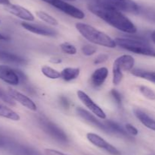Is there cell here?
<instances>
[{"label": "cell", "mask_w": 155, "mask_h": 155, "mask_svg": "<svg viewBox=\"0 0 155 155\" xmlns=\"http://www.w3.org/2000/svg\"><path fill=\"white\" fill-rule=\"evenodd\" d=\"M88 9L92 14L120 31L127 33L137 32L136 25L122 12L96 2L88 5Z\"/></svg>", "instance_id": "6da1fadb"}, {"label": "cell", "mask_w": 155, "mask_h": 155, "mask_svg": "<svg viewBox=\"0 0 155 155\" xmlns=\"http://www.w3.org/2000/svg\"><path fill=\"white\" fill-rule=\"evenodd\" d=\"M76 28L85 39L92 43L111 49L117 46L115 40L93 26L85 23H77Z\"/></svg>", "instance_id": "7a4b0ae2"}, {"label": "cell", "mask_w": 155, "mask_h": 155, "mask_svg": "<svg viewBox=\"0 0 155 155\" xmlns=\"http://www.w3.org/2000/svg\"><path fill=\"white\" fill-rule=\"evenodd\" d=\"M117 46L136 54L155 57V48L149 43L143 40L117 37L115 39Z\"/></svg>", "instance_id": "3957f363"}, {"label": "cell", "mask_w": 155, "mask_h": 155, "mask_svg": "<svg viewBox=\"0 0 155 155\" xmlns=\"http://www.w3.org/2000/svg\"><path fill=\"white\" fill-rule=\"evenodd\" d=\"M135 65V59L130 55H122L115 59L113 64V80L115 82L122 81L124 71H130Z\"/></svg>", "instance_id": "277c9868"}, {"label": "cell", "mask_w": 155, "mask_h": 155, "mask_svg": "<svg viewBox=\"0 0 155 155\" xmlns=\"http://www.w3.org/2000/svg\"><path fill=\"white\" fill-rule=\"evenodd\" d=\"M94 1H95L94 2L113 8L120 12L132 14H138L139 12V6L133 0H94Z\"/></svg>", "instance_id": "5b68a950"}, {"label": "cell", "mask_w": 155, "mask_h": 155, "mask_svg": "<svg viewBox=\"0 0 155 155\" xmlns=\"http://www.w3.org/2000/svg\"><path fill=\"white\" fill-rule=\"evenodd\" d=\"M74 18L82 20L85 18L84 12L64 0H42Z\"/></svg>", "instance_id": "8992f818"}, {"label": "cell", "mask_w": 155, "mask_h": 155, "mask_svg": "<svg viewBox=\"0 0 155 155\" xmlns=\"http://www.w3.org/2000/svg\"><path fill=\"white\" fill-rule=\"evenodd\" d=\"M77 97L80 99V101L84 104V106L86 108L89 109L92 113L97 117H98L101 119H106V114L104 112L102 109L96 103L94 102V100L86 94L84 91L79 90L77 92Z\"/></svg>", "instance_id": "52a82bcc"}, {"label": "cell", "mask_w": 155, "mask_h": 155, "mask_svg": "<svg viewBox=\"0 0 155 155\" xmlns=\"http://www.w3.org/2000/svg\"><path fill=\"white\" fill-rule=\"evenodd\" d=\"M86 138L89 140L90 143H92L93 145L96 146V147H99L101 149H104L106 151L108 152L109 153L112 155H121L120 152L119 151L118 149H117L114 146L110 144V143L107 142V141L101 138L100 135H96L95 133H89L86 135Z\"/></svg>", "instance_id": "ba28073f"}, {"label": "cell", "mask_w": 155, "mask_h": 155, "mask_svg": "<svg viewBox=\"0 0 155 155\" xmlns=\"http://www.w3.org/2000/svg\"><path fill=\"white\" fill-rule=\"evenodd\" d=\"M21 75L16 70L5 65H0V80L11 85L19 84Z\"/></svg>", "instance_id": "9c48e42d"}, {"label": "cell", "mask_w": 155, "mask_h": 155, "mask_svg": "<svg viewBox=\"0 0 155 155\" xmlns=\"http://www.w3.org/2000/svg\"><path fill=\"white\" fill-rule=\"evenodd\" d=\"M9 96L13 99L15 101L21 103L23 106L26 107L27 109H30L31 111H36L37 110V106H36V103L27 96L24 95L22 93L19 92V91H16L12 88H8V91Z\"/></svg>", "instance_id": "30bf717a"}, {"label": "cell", "mask_w": 155, "mask_h": 155, "mask_svg": "<svg viewBox=\"0 0 155 155\" xmlns=\"http://www.w3.org/2000/svg\"><path fill=\"white\" fill-rule=\"evenodd\" d=\"M5 9L7 12L21 19L27 21H33L35 20V17L28 9H25L18 5L10 4L5 6Z\"/></svg>", "instance_id": "8fae6325"}, {"label": "cell", "mask_w": 155, "mask_h": 155, "mask_svg": "<svg viewBox=\"0 0 155 155\" xmlns=\"http://www.w3.org/2000/svg\"><path fill=\"white\" fill-rule=\"evenodd\" d=\"M77 112L80 117H82L83 119L86 120V121L88 123H89V124L92 125V126H95V127L98 128V129H101V130L105 131L106 132H112L110 129V128L107 127L106 125L102 124L99 120L97 119L96 117H95V115L90 114L88 111L85 110L83 108H78V109H77Z\"/></svg>", "instance_id": "7c38bea8"}, {"label": "cell", "mask_w": 155, "mask_h": 155, "mask_svg": "<svg viewBox=\"0 0 155 155\" xmlns=\"http://www.w3.org/2000/svg\"><path fill=\"white\" fill-rule=\"evenodd\" d=\"M108 76V69L106 67H101L94 71L90 77V84L94 88H99L104 83Z\"/></svg>", "instance_id": "4fadbf2b"}, {"label": "cell", "mask_w": 155, "mask_h": 155, "mask_svg": "<svg viewBox=\"0 0 155 155\" xmlns=\"http://www.w3.org/2000/svg\"><path fill=\"white\" fill-rule=\"evenodd\" d=\"M0 61L15 65H23L27 64V60L19 55L13 53L0 50Z\"/></svg>", "instance_id": "5bb4252c"}, {"label": "cell", "mask_w": 155, "mask_h": 155, "mask_svg": "<svg viewBox=\"0 0 155 155\" xmlns=\"http://www.w3.org/2000/svg\"><path fill=\"white\" fill-rule=\"evenodd\" d=\"M21 26H22L25 30H28V31L31 32V33L42 35V36H54V34H55V32L53 30H51V29L41 27V26L39 25H35V24H30V23L22 22L21 23Z\"/></svg>", "instance_id": "9a60e30c"}, {"label": "cell", "mask_w": 155, "mask_h": 155, "mask_svg": "<svg viewBox=\"0 0 155 155\" xmlns=\"http://www.w3.org/2000/svg\"><path fill=\"white\" fill-rule=\"evenodd\" d=\"M133 112H134L136 118L148 129H151V130L155 131V120L153 119L151 117L145 112L139 109H133Z\"/></svg>", "instance_id": "2e32d148"}, {"label": "cell", "mask_w": 155, "mask_h": 155, "mask_svg": "<svg viewBox=\"0 0 155 155\" xmlns=\"http://www.w3.org/2000/svg\"><path fill=\"white\" fill-rule=\"evenodd\" d=\"M43 126H45V128L46 129L47 132H48V133L51 134L53 137L56 138V139H58L60 141H67V136L64 135L63 132L60 130L57 126H54L51 123L48 122H44Z\"/></svg>", "instance_id": "e0dca14e"}, {"label": "cell", "mask_w": 155, "mask_h": 155, "mask_svg": "<svg viewBox=\"0 0 155 155\" xmlns=\"http://www.w3.org/2000/svg\"><path fill=\"white\" fill-rule=\"evenodd\" d=\"M80 74V70L79 68H72L68 67L61 71V78L66 81H71L79 77Z\"/></svg>", "instance_id": "ac0fdd59"}, {"label": "cell", "mask_w": 155, "mask_h": 155, "mask_svg": "<svg viewBox=\"0 0 155 155\" xmlns=\"http://www.w3.org/2000/svg\"><path fill=\"white\" fill-rule=\"evenodd\" d=\"M0 116L13 121H19L21 119L20 115L16 112L1 103H0Z\"/></svg>", "instance_id": "d6986e66"}, {"label": "cell", "mask_w": 155, "mask_h": 155, "mask_svg": "<svg viewBox=\"0 0 155 155\" xmlns=\"http://www.w3.org/2000/svg\"><path fill=\"white\" fill-rule=\"evenodd\" d=\"M131 73L133 75L136 77L141 78L142 79H145L147 81L155 84V71H146L143 69H134L132 70Z\"/></svg>", "instance_id": "ffe728a7"}, {"label": "cell", "mask_w": 155, "mask_h": 155, "mask_svg": "<svg viewBox=\"0 0 155 155\" xmlns=\"http://www.w3.org/2000/svg\"><path fill=\"white\" fill-rule=\"evenodd\" d=\"M36 15L40 20H42L44 22L47 23L48 24L51 26H57L58 25V21L54 17L50 15L49 14L46 13L43 11H37L36 12Z\"/></svg>", "instance_id": "44dd1931"}, {"label": "cell", "mask_w": 155, "mask_h": 155, "mask_svg": "<svg viewBox=\"0 0 155 155\" xmlns=\"http://www.w3.org/2000/svg\"><path fill=\"white\" fill-rule=\"evenodd\" d=\"M42 73L50 79H58L61 78V72L51 67L48 66V65H43L41 68Z\"/></svg>", "instance_id": "7402d4cb"}, {"label": "cell", "mask_w": 155, "mask_h": 155, "mask_svg": "<svg viewBox=\"0 0 155 155\" xmlns=\"http://www.w3.org/2000/svg\"><path fill=\"white\" fill-rule=\"evenodd\" d=\"M60 48L62 50V52L68 55H75L77 52L75 46L68 42L62 43L60 45Z\"/></svg>", "instance_id": "603a6c76"}, {"label": "cell", "mask_w": 155, "mask_h": 155, "mask_svg": "<svg viewBox=\"0 0 155 155\" xmlns=\"http://www.w3.org/2000/svg\"><path fill=\"white\" fill-rule=\"evenodd\" d=\"M106 126H107V127L110 128V129L112 132L121 134L122 135H125V136H127V135H128V133H127V132H125V131H124L119 125L117 124L116 122H114L108 120V121L106 122Z\"/></svg>", "instance_id": "cb8c5ba5"}, {"label": "cell", "mask_w": 155, "mask_h": 155, "mask_svg": "<svg viewBox=\"0 0 155 155\" xmlns=\"http://www.w3.org/2000/svg\"><path fill=\"white\" fill-rule=\"evenodd\" d=\"M139 91H140L141 94L144 96L145 97H146L147 99L151 100H155V93L151 88H148L146 86H142L139 87Z\"/></svg>", "instance_id": "d4e9b609"}, {"label": "cell", "mask_w": 155, "mask_h": 155, "mask_svg": "<svg viewBox=\"0 0 155 155\" xmlns=\"http://www.w3.org/2000/svg\"><path fill=\"white\" fill-rule=\"evenodd\" d=\"M0 100H2L7 104L10 105V106H15V100L9 96V94H8L5 91H3V89H2L1 88H0Z\"/></svg>", "instance_id": "484cf974"}, {"label": "cell", "mask_w": 155, "mask_h": 155, "mask_svg": "<svg viewBox=\"0 0 155 155\" xmlns=\"http://www.w3.org/2000/svg\"><path fill=\"white\" fill-rule=\"evenodd\" d=\"M82 53L85 55V56H90L95 54L97 51V48L93 45L91 44H86V45L83 46L81 48Z\"/></svg>", "instance_id": "4316f807"}, {"label": "cell", "mask_w": 155, "mask_h": 155, "mask_svg": "<svg viewBox=\"0 0 155 155\" xmlns=\"http://www.w3.org/2000/svg\"><path fill=\"white\" fill-rule=\"evenodd\" d=\"M126 130H127V133L130 135H133V136H136L139 134V131L138 129L135 127L134 126H133L132 124H130V123H127L125 126Z\"/></svg>", "instance_id": "83f0119b"}, {"label": "cell", "mask_w": 155, "mask_h": 155, "mask_svg": "<svg viewBox=\"0 0 155 155\" xmlns=\"http://www.w3.org/2000/svg\"><path fill=\"white\" fill-rule=\"evenodd\" d=\"M108 58L109 56L107 54H106V53H101V54L96 56V58L94 60V63L97 64V65L98 64H101L103 62H106L108 59Z\"/></svg>", "instance_id": "f1b7e54d"}, {"label": "cell", "mask_w": 155, "mask_h": 155, "mask_svg": "<svg viewBox=\"0 0 155 155\" xmlns=\"http://www.w3.org/2000/svg\"><path fill=\"white\" fill-rule=\"evenodd\" d=\"M110 94H111L112 97H113V98L115 100L116 103H117L118 105H121V103H122V98H121L120 94L117 91H116V90H112Z\"/></svg>", "instance_id": "f546056e"}, {"label": "cell", "mask_w": 155, "mask_h": 155, "mask_svg": "<svg viewBox=\"0 0 155 155\" xmlns=\"http://www.w3.org/2000/svg\"><path fill=\"white\" fill-rule=\"evenodd\" d=\"M45 155H67L65 153H62V152H60L58 150L51 148L45 149Z\"/></svg>", "instance_id": "4dcf8cb0"}, {"label": "cell", "mask_w": 155, "mask_h": 155, "mask_svg": "<svg viewBox=\"0 0 155 155\" xmlns=\"http://www.w3.org/2000/svg\"><path fill=\"white\" fill-rule=\"evenodd\" d=\"M50 62L54 64H59L61 63L62 60L61 59H59V58H52V59H50Z\"/></svg>", "instance_id": "1f68e13d"}, {"label": "cell", "mask_w": 155, "mask_h": 155, "mask_svg": "<svg viewBox=\"0 0 155 155\" xmlns=\"http://www.w3.org/2000/svg\"><path fill=\"white\" fill-rule=\"evenodd\" d=\"M11 2L9 0H0V5H3L6 6L10 5Z\"/></svg>", "instance_id": "d6a6232c"}, {"label": "cell", "mask_w": 155, "mask_h": 155, "mask_svg": "<svg viewBox=\"0 0 155 155\" xmlns=\"http://www.w3.org/2000/svg\"><path fill=\"white\" fill-rule=\"evenodd\" d=\"M9 38L8 37H7V36H4V35L3 34H2V33H0V41H6V40H8Z\"/></svg>", "instance_id": "836d02e7"}, {"label": "cell", "mask_w": 155, "mask_h": 155, "mask_svg": "<svg viewBox=\"0 0 155 155\" xmlns=\"http://www.w3.org/2000/svg\"><path fill=\"white\" fill-rule=\"evenodd\" d=\"M5 144V140L0 135V147H3Z\"/></svg>", "instance_id": "e575fe53"}, {"label": "cell", "mask_w": 155, "mask_h": 155, "mask_svg": "<svg viewBox=\"0 0 155 155\" xmlns=\"http://www.w3.org/2000/svg\"><path fill=\"white\" fill-rule=\"evenodd\" d=\"M151 40H152L153 43L155 44V30L154 31H153L152 33H151Z\"/></svg>", "instance_id": "d590c367"}, {"label": "cell", "mask_w": 155, "mask_h": 155, "mask_svg": "<svg viewBox=\"0 0 155 155\" xmlns=\"http://www.w3.org/2000/svg\"><path fill=\"white\" fill-rule=\"evenodd\" d=\"M64 1H69V2H74V1H76V0H64Z\"/></svg>", "instance_id": "8d00e7d4"}]
</instances>
